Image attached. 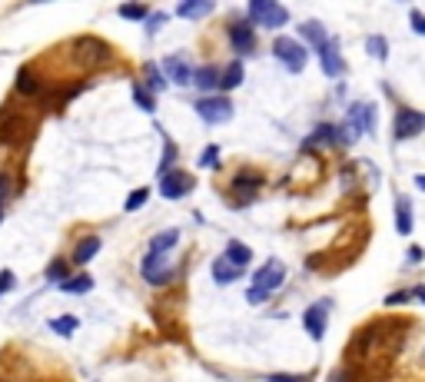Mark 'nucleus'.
<instances>
[{"label": "nucleus", "mask_w": 425, "mask_h": 382, "mask_svg": "<svg viewBox=\"0 0 425 382\" xmlns=\"http://www.w3.org/2000/svg\"><path fill=\"white\" fill-rule=\"evenodd\" d=\"M120 17L123 20H147L150 17V7H143V4H120Z\"/></svg>", "instance_id": "31"}, {"label": "nucleus", "mask_w": 425, "mask_h": 382, "mask_svg": "<svg viewBox=\"0 0 425 382\" xmlns=\"http://www.w3.org/2000/svg\"><path fill=\"white\" fill-rule=\"evenodd\" d=\"M143 76H147V83H143V87L150 90V93H163V90L170 87L166 74H163V70H160L156 64H147V67H143Z\"/></svg>", "instance_id": "22"}, {"label": "nucleus", "mask_w": 425, "mask_h": 382, "mask_svg": "<svg viewBox=\"0 0 425 382\" xmlns=\"http://www.w3.org/2000/svg\"><path fill=\"white\" fill-rule=\"evenodd\" d=\"M13 286H17L13 273H11V269H4V273H0V296H7V293L13 289Z\"/></svg>", "instance_id": "37"}, {"label": "nucleus", "mask_w": 425, "mask_h": 382, "mask_svg": "<svg viewBox=\"0 0 425 382\" xmlns=\"http://www.w3.org/2000/svg\"><path fill=\"white\" fill-rule=\"evenodd\" d=\"M163 133V130H160ZM176 156H180V150H176V143L163 133V160H160V177H166V173H173L176 170Z\"/></svg>", "instance_id": "23"}, {"label": "nucleus", "mask_w": 425, "mask_h": 382, "mask_svg": "<svg viewBox=\"0 0 425 382\" xmlns=\"http://www.w3.org/2000/svg\"><path fill=\"white\" fill-rule=\"evenodd\" d=\"M419 259H422V250H419V246H412V250H409V263H419Z\"/></svg>", "instance_id": "41"}, {"label": "nucleus", "mask_w": 425, "mask_h": 382, "mask_svg": "<svg viewBox=\"0 0 425 382\" xmlns=\"http://www.w3.org/2000/svg\"><path fill=\"white\" fill-rule=\"evenodd\" d=\"M246 13H250V24L266 27V30H276V27L289 24V11L279 7V4H273V0H252Z\"/></svg>", "instance_id": "4"}, {"label": "nucleus", "mask_w": 425, "mask_h": 382, "mask_svg": "<svg viewBox=\"0 0 425 382\" xmlns=\"http://www.w3.org/2000/svg\"><path fill=\"white\" fill-rule=\"evenodd\" d=\"M74 60L83 70H97V67L110 64V47L100 37H76L74 40Z\"/></svg>", "instance_id": "2"}, {"label": "nucleus", "mask_w": 425, "mask_h": 382, "mask_svg": "<svg viewBox=\"0 0 425 382\" xmlns=\"http://www.w3.org/2000/svg\"><path fill=\"white\" fill-rule=\"evenodd\" d=\"M50 329L57 336H74L80 329V316H60V319H50Z\"/></svg>", "instance_id": "28"}, {"label": "nucleus", "mask_w": 425, "mask_h": 382, "mask_svg": "<svg viewBox=\"0 0 425 382\" xmlns=\"http://www.w3.org/2000/svg\"><path fill=\"white\" fill-rule=\"evenodd\" d=\"M329 306H332V303H329V299H323V303H313L306 313H302V326H306V332L313 336L316 343L325 336V322H329L325 316H329Z\"/></svg>", "instance_id": "11"}, {"label": "nucleus", "mask_w": 425, "mask_h": 382, "mask_svg": "<svg viewBox=\"0 0 425 382\" xmlns=\"http://www.w3.org/2000/svg\"><path fill=\"white\" fill-rule=\"evenodd\" d=\"M7 196H11V177L0 173V210H4V203H7Z\"/></svg>", "instance_id": "39"}, {"label": "nucleus", "mask_w": 425, "mask_h": 382, "mask_svg": "<svg viewBox=\"0 0 425 382\" xmlns=\"http://www.w3.org/2000/svg\"><path fill=\"white\" fill-rule=\"evenodd\" d=\"M180 17H189V20H196V17H206L212 13V0H183L180 7H176Z\"/></svg>", "instance_id": "21"}, {"label": "nucleus", "mask_w": 425, "mask_h": 382, "mask_svg": "<svg viewBox=\"0 0 425 382\" xmlns=\"http://www.w3.org/2000/svg\"><path fill=\"white\" fill-rule=\"evenodd\" d=\"M239 83H243V64L233 60V64L223 67V83H220V90H236Z\"/></svg>", "instance_id": "27"}, {"label": "nucleus", "mask_w": 425, "mask_h": 382, "mask_svg": "<svg viewBox=\"0 0 425 382\" xmlns=\"http://www.w3.org/2000/svg\"><path fill=\"white\" fill-rule=\"evenodd\" d=\"M229 43H233V50L239 57H246V53L256 50V30H252L250 20H236V24L229 27Z\"/></svg>", "instance_id": "12"}, {"label": "nucleus", "mask_w": 425, "mask_h": 382, "mask_svg": "<svg viewBox=\"0 0 425 382\" xmlns=\"http://www.w3.org/2000/svg\"><path fill=\"white\" fill-rule=\"evenodd\" d=\"M412 293H415V299H419V303H425V286H412Z\"/></svg>", "instance_id": "42"}, {"label": "nucleus", "mask_w": 425, "mask_h": 382, "mask_svg": "<svg viewBox=\"0 0 425 382\" xmlns=\"http://www.w3.org/2000/svg\"><path fill=\"white\" fill-rule=\"evenodd\" d=\"M140 273H143V280L150 282V286H166V282L176 276V266H173V263H166V256L147 253V259H143Z\"/></svg>", "instance_id": "7"}, {"label": "nucleus", "mask_w": 425, "mask_h": 382, "mask_svg": "<svg viewBox=\"0 0 425 382\" xmlns=\"http://www.w3.org/2000/svg\"><path fill=\"white\" fill-rule=\"evenodd\" d=\"M286 282V266L279 263V259H269L263 269H256V276H252V286L246 289V299H250L252 306H259L266 303L269 296L279 289Z\"/></svg>", "instance_id": "1"}, {"label": "nucleus", "mask_w": 425, "mask_h": 382, "mask_svg": "<svg viewBox=\"0 0 425 382\" xmlns=\"http://www.w3.org/2000/svg\"><path fill=\"white\" fill-rule=\"evenodd\" d=\"M273 53L289 74H302V70H306V60H309V50L292 37H276L273 40Z\"/></svg>", "instance_id": "3"}, {"label": "nucleus", "mask_w": 425, "mask_h": 382, "mask_svg": "<svg viewBox=\"0 0 425 382\" xmlns=\"http://www.w3.org/2000/svg\"><path fill=\"white\" fill-rule=\"evenodd\" d=\"M409 299H415V293H412V289H399V293L386 296L382 303H386V306H399V303H409Z\"/></svg>", "instance_id": "35"}, {"label": "nucleus", "mask_w": 425, "mask_h": 382, "mask_svg": "<svg viewBox=\"0 0 425 382\" xmlns=\"http://www.w3.org/2000/svg\"><path fill=\"white\" fill-rule=\"evenodd\" d=\"M47 280H50V282H67V263H63V259H53L50 266H47Z\"/></svg>", "instance_id": "33"}, {"label": "nucleus", "mask_w": 425, "mask_h": 382, "mask_svg": "<svg viewBox=\"0 0 425 382\" xmlns=\"http://www.w3.org/2000/svg\"><path fill=\"white\" fill-rule=\"evenodd\" d=\"M243 273H246V269L236 266V263H233V259H226V256H220V259L212 263V282H220V286H229V282H236Z\"/></svg>", "instance_id": "15"}, {"label": "nucleus", "mask_w": 425, "mask_h": 382, "mask_svg": "<svg viewBox=\"0 0 425 382\" xmlns=\"http://www.w3.org/2000/svg\"><path fill=\"white\" fill-rule=\"evenodd\" d=\"M176 243H180V229H163V233H156V236H153L150 253L153 256H166L176 246Z\"/></svg>", "instance_id": "20"}, {"label": "nucleus", "mask_w": 425, "mask_h": 382, "mask_svg": "<svg viewBox=\"0 0 425 382\" xmlns=\"http://www.w3.org/2000/svg\"><path fill=\"white\" fill-rule=\"evenodd\" d=\"M259 186H263V177L259 173H236V179H233V190L243 193V203H250Z\"/></svg>", "instance_id": "17"}, {"label": "nucleus", "mask_w": 425, "mask_h": 382, "mask_svg": "<svg viewBox=\"0 0 425 382\" xmlns=\"http://www.w3.org/2000/svg\"><path fill=\"white\" fill-rule=\"evenodd\" d=\"M409 24H412L415 34H422V37H425V13H422V11H412V13H409Z\"/></svg>", "instance_id": "38"}, {"label": "nucleus", "mask_w": 425, "mask_h": 382, "mask_svg": "<svg viewBox=\"0 0 425 382\" xmlns=\"http://www.w3.org/2000/svg\"><path fill=\"white\" fill-rule=\"evenodd\" d=\"M189 190H193V177L183 173V170H173V173L160 177V196H166V200H183Z\"/></svg>", "instance_id": "9"}, {"label": "nucleus", "mask_w": 425, "mask_h": 382, "mask_svg": "<svg viewBox=\"0 0 425 382\" xmlns=\"http://www.w3.org/2000/svg\"><path fill=\"white\" fill-rule=\"evenodd\" d=\"M200 166H203V170H210V166L216 170V166H220V146H216V143L200 153Z\"/></svg>", "instance_id": "32"}, {"label": "nucleus", "mask_w": 425, "mask_h": 382, "mask_svg": "<svg viewBox=\"0 0 425 382\" xmlns=\"http://www.w3.org/2000/svg\"><path fill=\"white\" fill-rule=\"evenodd\" d=\"M133 100H137L140 110H147V114H153L156 110V100H153V93L143 83H133Z\"/></svg>", "instance_id": "30"}, {"label": "nucleus", "mask_w": 425, "mask_h": 382, "mask_svg": "<svg viewBox=\"0 0 425 382\" xmlns=\"http://www.w3.org/2000/svg\"><path fill=\"white\" fill-rule=\"evenodd\" d=\"M299 34H302V40H306V43H313L316 50H323L325 43H329V34H325V27L319 24V20H306V24L299 27Z\"/></svg>", "instance_id": "18"}, {"label": "nucleus", "mask_w": 425, "mask_h": 382, "mask_svg": "<svg viewBox=\"0 0 425 382\" xmlns=\"http://www.w3.org/2000/svg\"><path fill=\"white\" fill-rule=\"evenodd\" d=\"M220 83H223V70L216 64H206L196 70V87L203 90V93H212V90H220Z\"/></svg>", "instance_id": "16"}, {"label": "nucleus", "mask_w": 425, "mask_h": 382, "mask_svg": "<svg viewBox=\"0 0 425 382\" xmlns=\"http://www.w3.org/2000/svg\"><path fill=\"white\" fill-rule=\"evenodd\" d=\"M422 130H425V114H419V110H409V107H402L399 114H396V140L419 137Z\"/></svg>", "instance_id": "10"}, {"label": "nucleus", "mask_w": 425, "mask_h": 382, "mask_svg": "<svg viewBox=\"0 0 425 382\" xmlns=\"http://www.w3.org/2000/svg\"><path fill=\"white\" fill-rule=\"evenodd\" d=\"M93 289V276H87V273H80V276H74V280H67L60 282V293L67 296H83Z\"/></svg>", "instance_id": "24"}, {"label": "nucleus", "mask_w": 425, "mask_h": 382, "mask_svg": "<svg viewBox=\"0 0 425 382\" xmlns=\"http://www.w3.org/2000/svg\"><path fill=\"white\" fill-rule=\"evenodd\" d=\"M415 186H422V190H425V173H419V177H415Z\"/></svg>", "instance_id": "43"}, {"label": "nucleus", "mask_w": 425, "mask_h": 382, "mask_svg": "<svg viewBox=\"0 0 425 382\" xmlns=\"http://www.w3.org/2000/svg\"><path fill=\"white\" fill-rule=\"evenodd\" d=\"M415 217H412V200L409 196H396V233L399 236H412Z\"/></svg>", "instance_id": "14"}, {"label": "nucleus", "mask_w": 425, "mask_h": 382, "mask_svg": "<svg viewBox=\"0 0 425 382\" xmlns=\"http://www.w3.org/2000/svg\"><path fill=\"white\" fill-rule=\"evenodd\" d=\"M17 93H24V97H37L40 93V83H37V74L34 70H20L17 74Z\"/></svg>", "instance_id": "26"}, {"label": "nucleus", "mask_w": 425, "mask_h": 382, "mask_svg": "<svg viewBox=\"0 0 425 382\" xmlns=\"http://www.w3.org/2000/svg\"><path fill=\"white\" fill-rule=\"evenodd\" d=\"M319 53V64H323V74L325 76H342L346 74V60H342V53H339V43L336 40H329Z\"/></svg>", "instance_id": "13"}, {"label": "nucleus", "mask_w": 425, "mask_h": 382, "mask_svg": "<svg viewBox=\"0 0 425 382\" xmlns=\"http://www.w3.org/2000/svg\"><path fill=\"white\" fill-rule=\"evenodd\" d=\"M223 256H226V259H233V263H236V266H243V269H246V266L252 263V250H250V246H243L239 240L229 243Z\"/></svg>", "instance_id": "25"}, {"label": "nucleus", "mask_w": 425, "mask_h": 382, "mask_svg": "<svg viewBox=\"0 0 425 382\" xmlns=\"http://www.w3.org/2000/svg\"><path fill=\"white\" fill-rule=\"evenodd\" d=\"M97 253H100V236H83V240L76 243V250H74V263H76V266H87Z\"/></svg>", "instance_id": "19"}, {"label": "nucleus", "mask_w": 425, "mask_h": 382, "mask_svg": "<svg viewBox=\"0 0 425 382\" xmlns=\"http://www.w3.org/2000/svg\"><path fill=\"white\" fill-rule=\"evenodd\" d=\"M346 137H365L375 130V107L372 103H352L349 107V116H346Z\"/></svg>", "instance_id": "5"}, {"label": "nucleus", "mask_w": 425, "mask_h": 382, "mask_svg": "<svg viewBox=\"0 0 425 382\" xmlns=\"http://www.w3.org/2000/svg\"><path fill=\"white\" fill-rule=\"evenodd\" d=\"M147 196H150V193H147V190L130 193V196H126V203H123V210H126V213H133V210H140V206L147 203Z\"/></svg>", "instance_id": "34"}, {"label": "nucleus", "mask_w": 425, "mask_h": 382, "mask_svg": "<svg viewBox=\"0 0 425 382\" xmlns=\"http://www.w3.org/2000/svg\"><path fill=\"white\" fill-rule=\"evenodd\" d=\"M196 114L206 120V123H229L233 120V100L229 97H203L196 100Z\"/></svg>", "instance_id": "6"}, {"label": "nucleus", "mask_w": 425, "mask_h": 382, "mask_svg": "<svg viewBox=\"0 0 425 382\" xmlns=\"http://www.w3.org/2000/svg\"><path fill=\"white\" fill-rule=\"evenodd\" d=\"M365 50H369V57H375V60H386L389 57V40L382 37V34H372V37L365 40Z\"/></svg>", "instance_id": "29"}, {"label": "nucleus", "mask_w": 425, "mask_h": 382, "mask_svg": "<svg viewBox=\"0 0 425 382\" xmlns=\"http://www.w3.org/2000/svg\"><path fill=\"white\" fill-rule=\"evenodd\" d=\"M163 24H166V13H163V11L160 13H150V17H147V34L153 37V34H156Z\"/></svg>", "instance_id": "36"}, {"label": "nucleus", "mask_w": 425, "mask_h": 382, "mask_svg": "<svg viewBox=\"0 0 425 382\" xmlns=\"http://www.w3.org/2000/svg\"><path fill=\"white\" fill-rule=\"evenodd\" d=\"M266 382H309L306 376H283V372H273V376H266Z\"/></svg>", "instance_id": "40"}, {"label": "nucleus", "mask_w": 425, "mask_h": 382, "mask_svg": "<svg viewBox=\"0 0 425 382\" xmlns=\"http://www.w3.org/2000/svg\"><path fill=\"white\" fill-rule=\"evenodd\" d=\"M160 70L166 74V80L170 83H180V87H189V83H196V70L187 64V57H180V53H173V57H166L160 64Z\"/></svg>", "instance_id": "8"}]
</instances>
